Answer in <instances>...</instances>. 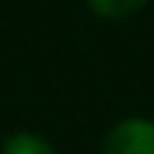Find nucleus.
Returning a JSON list of instances; mask_svg holds the SVG:
<instances>
[{"label": "nucleus", "instance_id": "nucleus-1", "mask_svg": "<svg viewBox=\"0 0 154 154\" xmlns=\"http://www.w3.org/2000/svg\"><path fill=\"white\" fill-rule=\"evenodd\" d=\"M101 154H154V123L126 120L107 135Z\"/></svg>", "mask_w": 154, "mask_h": 154}, {"label": "nucleus", "instance_id": "nucleus-2", "mask_svg": "<svg viewBox=\"0 0 154 154\" xmlns=\"http://www.w3.org/2000/svg\"><path fill=\"white\" fill-rule=\"evenodd\" d=\"M3 154H54V148L38 135H29V132H16V135L6 138Z\"/></svg>", "mask_w": 154, "mask_h": 154}, {"label": "nucleus", "instance_id": "nucleus-3", "mask_svg": "<svg viewBox=\"0 0 154 154\" xmlns=\"http://www.w3.org/2000/svg\"><path fill=\"white\" fill-rule=\"evenodd\" d=\"M88 3L94 6V13L116 19V16H129V13H135L145 0H88Z\"/></svg>", "mask_w": 154, "mask_h": 154}]
</instances>
